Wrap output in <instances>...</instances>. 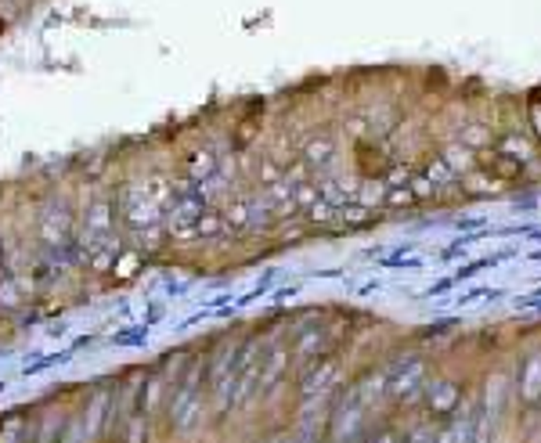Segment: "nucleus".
<instances>
[{
	"label": "nucleus",
	"mask_w": 541,
	"mask_h": 443,
	"mask_svg": "<svg viewBox=\"0 0 541 443\" xmlns=\"http://www.w3.org/2000/svg\"><path fill=\"white\" fill-rule=\"evenodd\" d=\"M120 213L130 228H155L162 216V206L152 198L148 184H127L120 195Z\"/></svg>",
	"instance_id": "obj_1"
},
{
	"label": "nucleus",
	"mask_w": 541,
	"mask_h": 443,
	"mask_svg": "<svg viewBox=\"0 0 541 443\" xmlns=\"http://www.w3.org/2000/svg\"><path fill=\"white\" fill-rule=\"evenodd\" d=\"M80 238L90 253H98L105 245H116V238H113V202L98 198V202L87 206L83 224H80Z\"/></svg>",
	"instance_id": "obj_2"
},
{
	"label": "nucleus",
	"mask_w": 541,
	"mask_h": 443,
	"mask_svg": "<svg viewBox=\"0 0 541 443\" xmlns=\"http://www.w3.org/2000/svg\"><path fill=\"white\" fill-rule=\"evenodd\" d=\"M62 443H87V436H80V432H66Z\"/></svg>",
	"instance_id": "obj_16"
},
{
	"label": "nucleus",
	"mask_w": 541,
	"mask_h": 443,
	"mask_svg": "<svg viewBox=\"0 0 541 443\" xmlns=\"http://www.w3.org/2000/svg\"><path fill=\"white\" fill-rule=\"evenodd\" d=\"M333 152H336V144H333V141H325V137H318V141H310V144L303 148V155H307L310 166H325V162L333 159Z\"/></svg>",
	"instance_id": "obj_14"
},
{
	"label": "nucleus",
	"mask_w": 541,
	"mask_h": 443,
	"mask_svg": "<svg viewBox=\"0 0 541 443\" xmlns=\"http://www.w3.org/2000/svg\"><path fill=\"white\" fill-rule=\"evenodd\" d=\"M534 127H537V134H541V108H534Z\"/></svg>",
	"instance_id": "obj_17"
},
{
	"label": "nucleus",
	"mask_w": 541,
	"mask_h": 443,
	"mask_svg": "<svg viewBox=\"0 0 541 443\" xmlns=\"http://www.w3.org/2000/svg\"><path fill=\"white\" fill-rule=\"evenodd\" d=\"M0 260H4V235H0Z\"/></svg>",
	"instance_id": "obj_18"
},
{
	"label": "nucleus",
	"mask_w": 541,
	"mask_h": 443,
	"mask_svg": "<svg viewBox=\"0 0 541 443\" xmlns=\"http://www.w3.org/2000/svg\"><path fill=\"white\" fill-rule=\"evenodd\" d=\"M325 346H329V331L325 328H318V324H310L307 331H300L296 336V343H293V357H300V361H307V357H314V354H321Z\"/></svg>",
	"instance_id": "obj_9"
},
{
	"label": "nucleus",
	"mask_w": 541,
	"mask_h": 443,
	"mask_svg": "<svg viewBox=\"0 0 541 443\" xmlns=\"http://www.w3.org/2000/svg\"><path fill=\"white\" fill-rule=\"evenodd\" d=\"M433 191H437V188H433V181L426 177V174H419V177H412V195H433Z\"/></svg>",
	"instance_id": "obj_15"
},
{
	"label": "nucleus",
	"mask_w": 541,
	"mask_h": 443,
	"mask_svg": "<svg viewBox=\"0 0 541 443\" xmlns=\"http://www.w3.org/2000/svg\"><path fill=\"white\" fill-rule=\"evenodd\" d=\"M286 371H289V350H286V346L270 350V354H267V364H260V375H256L260 390H275Z\"/></svg>",
	"instance_id": "obj_8"
},
{
	"label": "nucleus",
	"mask_w": 541,
	"mask_h": 443,
	"mask_svg": "<svg viewBox=\"0 0 541 443\" xmlns=\"http://www.w3.org/2000/svg\"><path fill=\"white\" fill-rule=\"evenodd\" d=\"M228 231V224H224V216H216V213H202L199 216V224H195V238H206V242H213V238H221Z\"/></svg>",
	"instance_id": "obj_12"
},
{
	"label": "nucleus",
	"mask_w": 541,
	"mask_h": 443,
	"mask_svg": "<svg viewBox=\"0 0 541 443\" xmlns=\"http://www.w3.org/2000/svg\"><path fill=\"white\" fill-rule=\"evenodd\" d=\"M459 404H462L459 382H451V378H433V382H426V411L429 415L448 418Z\"/></svg>",
	"instance_id": "obj_3"
},
{
	"label": "nucleus",
	"mask_w": 541,
	"mask_h": 443,
	"mask_svg": "<svg viewBox=\"0 0 541 443\" xmlns=\"http://www.w3.org/2000/svg\"><path fill=\"white\" fill-rule=\"evenodd\" d=\"M419 385H426V364L412 357V361H404V364L390 375V385H387V390H390L394 400H408V397H415Z\"/></svg>",
	"instance_id": "obj_5"
},
{
	"label": "nucleus",
	"mask_w": 541,
	"mask_h": 443,
	"mask_svg": "<svg viewBox=\"0 0 541 443\" xmlns=\"http://www.w3.org/2000/svg\"><path fill=\"white\" fill-rule=\"evenodd\" d=\"M199 415H202V393L188 382V385H181V390L174 393V400H170V418H174L177 429H192Z\"/></svg>",
	"instance_id": "obj_6"
},
{
	"label": "nucleus",
	"mask_w": 541,
	"mask_h": 443,
	"mask_svg": "<svg viewBox=\"0 0 541 443\" xmlns=\"http://www.w3.org/2000/svg\"><path fill=\"white\" fill-rule=\"evenodd\" d=\"M26 303V289L15 278H0V307L4 310H19Z\"/></svg>",
	"instance_id": "obj_13"
},
{
	"label": "nucleus",
	"mask_w": 541,
	"mask_h": 443,
	"mask_svg": "<svg viewBox=\"0 0 541 443\" xmlns=\"http://www.w3.org/2000/svg\"><path fill=\"white\" fill-rule=\"evenodd\" d=\"M336 382V368L333 364H321V368H310L303 378H300V393L303 397H314V393H325L329 385Z\"/></svg>",
	"instance_id": "obj_10"
},
{
	"label": "nucleus",
	"mask_w": 541,
	"mask_h": 443,
	"mask_svg": "<svg viewBox=\"0 0 541 443\" xmlns=\"http://www.w3.org/2000/svg\"><path fill=\"white\" fill-rule=\"evenodd\" d=\"M221 166H216V155L213 152H199L195 159H192V166H188V181L192 184H202L209 174H216Z\"/></svg>",
	"instance_id": "obj_11"
},
{
	"label": "nucleus",
	"mask_w": 541,
	"mask_h": 443,
	"mask_svg": "<svg viewBox=\"0 0 541 443\" xmlns=\"http://www.w3.org/2000/svg\"><path fill=\"white\" fill-rule=\"evenodd\" d=\"M520 397L527 404H537L541 400V350H534L523 368H520Z\"/></svg>",
	"instance_id": "obj_7"
},
{
	"label": "nucleus",
	"mask_w": 541,
	"mask_h": 443,
	"mask_svg": "<svg viewBox=\"0 0 541 443\" xmlns=\"http://www.w3.org/2000/svg\"><path fill=\"white\" fill-rule=\"evenodd\" d=\"M36 228H40V238L47 245H66L69 235H73V216H69L66 206H43Z\"/></svg>",
	"instance_id": "obj_4"
}]
</instances>
